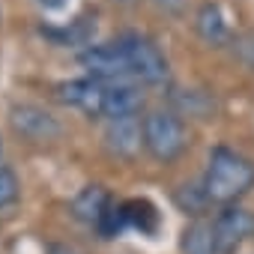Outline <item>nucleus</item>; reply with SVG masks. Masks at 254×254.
<instances>
[{
  "label": "nucleus",
  "mask_w": 254,
  "mask_h": 254,
  "mask_svg": "<svg viewBox=\"0 0 254 254\" xmlns=\"http://www.w3.org/2000/svg\"><path fill=\"white\" fill-rule=\"evenodd\" d=\"M60 99L78 111H84L87 117H102V120H114V117H126V114H141V84L135 81H102V78H72L63 81L57 87Z\"/></svg>",
  "instance_id": "f257e3e1"
},
{
  "label": "nucleus",
  "mask_w": 254,
  "mask_h": 254,
  "mask_svg": "<svg viewBox=\"0 0 254 254\" xmlns=\"http://www.w3.org/2000/svg\"><path fill=\"white\" fill-rule=\"evenodd\" d=\"M251 186H254V165L245 156L227 147H215L209 153V165L200 183V191L209 203L230 206L239 197H245Z\"/></svg>",
  "instance_id": "f03ea898"
},
{
  "label": "nucleus",
  "mask_w": 254,
  "mask_h": 254,
  "mask_svg": "<svg viewBox=\"0 0 254 254\" xmlns=\"http://www.w3.org/2000/svg\"><path fill=\"white\" fill-rule=\"evenodd\" d=\"M186 147H189V132L177 111L156 108V111L144 114V150L156 162L171 165L186 153Z\"/></svg>",
  "instance_id": "7ed1b4c3"
},
{
  "label": "nucleus",
  "mask_w": 254,
  "mask_h": 254,
  "mask_svg": "<svg viewBox=\"0 0 254 254\" xmlns=\"http://www.w3.org/2000/svg\"><path fill=\"white\" fill-rule=\"evenodd\" d=\"M120 45L126 51V63H129V75H132L135 84L156 87V84H165L168 81V75H171L168 57L162 54V48L150 36L123 33L120 36Z\"/></svg>",
  "instance_id": "20e7f679"
},
{
  "label": "nucleus",
  "mask_w": 254,
  "mask_h": 254,
  "mask_svg": "<svg viewBox=\"0 0 254 254\" xmlns=\"http://www.w3.org/2000/svg\"><path fill=\"white\" fill-rule=\"evenodd\" d=\"M209 230H212V245L218 254H236L248 239H254V212H248L236 203L221 206V212L215 215Z\"/></svg>",
  "instance_id": "39448f33"
},
{
  "label": "nucleus",
  "mask_w": 254,
  "mask_h": 254,
  "mask_svg": "<svg viewBox=\"0 0 254 254\" xmlns=\"http://www.w3.org/2000/svg\"><path fill=\"white\" fill-rule=\"evenodd\" d=\"M81 66L87 69V75L102 78V81H132L129 63H126V51L120 45V36L111 39V42L87 45L81 51Z\"/></svg>",
  "instance_id": "423d86ee"
},
{
  "label": "nucleus",
  "mask_w": 254,
  "mask_h": 254,
  "mask_svg": "<svg viewBox=\"0 0 254 254\" xmlns=\"http://www.w3.org/2000/svg\"><path fill=\"white\" fill-rule=\"evenodd\" d=\"M105 150L117 159H135L144 147V117L138 114H126V117H114L105 120V132H102Z\"/></svg>",
  "instance_id": "0eeeda50"
},
{
  "label": "nucleus",
  "mask_w": 254,
  "mask_h": 254,
  "mask_svg": "<svg viewBox=\"0 0 254 254\" xmlns=\"http://www.w3.org/2000/svg\"><path fill=\"white\" fill-rule=\"evenodd\" d=\"M9 123L12 129L30 141V144H48V141H57L60 138V123L39 105H15L9 111Z\"/></svg>",
  "instance_id": "6e6552de"
},
{
  "label": "nucleus",
  "mask_w": 254,
  "mask_h": 254,
  "mask_svg": "<svg viewBox=\"0 0 254 254\" xmlns=\"http://www.w3.org/2000/svg\"><path fill=\"white\" fill-rule=\"evenodd\" d=\"M111 203H114V200H111V194H108L102 186H87L81 194H75L72 212H75V218H81V221L99 227V221L105 218V212H108Z\"/></svg>",
  "instance_id": "1a4fd4ad"
},
{
  "label": "nucleus",
  "mask_w": 254,
  "mask_h": 254,
  "mask_svg": "<svg viewBox=\"0 0 254 254\" xmlns=\"http://www.w3.org/2000/svg\"><path fill=\"white\" fill-rule=\"evenodd\" d=\"M194 27H197V33H200V39L209 42V45H221V42H227V36H230V33H227V21H224L221 9H218L215 3H203V6H200Z\"/></svg>",
  "instance_id": "9d476101"
},
{
  "label": "nucleus",
  "mask_w": 254,
  "mask_h": 254,
  "mask_svg": "<svg viewBox=\"0 0 254 254\" xmlns=\"http://www.w3.org/2000/svg\"><path fill=\"white\" fill-rule=\"evenodd\" d=\"M120 209H123L126 227H135L141 233H153L159 227V212L150 200H126V203H120Z\"/></svg>",
  "instance_id": "9b49d317"
},
{
  "label": "nucleus",
  "mask_w": 254,
  "mask_h": 254,
  "mask_svg": "<svg viewBox=\"0 0 254 254\" xmlns=\"http://www.w3.org/2000/svg\"><path fill=\"white\" fill-rule=\"evenodd\" d=\"M183 254H218L212 245V230L206 221H191L183 230Z\"/></svg>",
  "instance_id": "f8f14e48"
},
{
  "label": "nucleus",
  "mask_w": 254,
  "mask_h": 254,
  "mask_svg": "<svg viewBox=\"0 0 254 254\" xmlns=\"http://www.w3.org/2000/svg\"><path fill=\"white\" fill-rule=\"evenodd\" d=\"M15 200H18V177L12 168L0 165V209H6Z\"/></svg>",
  "instance_id": "ddd939ff"
},
{
  "label": "nucleus",
  "mask_w": 254,
  "mask_h": 254,
  "mask_svg": "<svg viewBox=\"0 0 254 254\" xmlns=\"http://www.w3.org/2000/svg\"><path fill=\"white\" fill-rule=\"evenodd\" d=\"M233 57L248 72H254V33H242V36L233 39Z\"/></svg>",
  "instance_id": "4468645a"
},
{
  "label": "nucleus",
  "mask_w": 254,
  "mask_h": 254,
  "mask_svg": "<svg viewBox=\"0 0 254 254\" xmlns=\"http://www.w3.org/2000/svg\"><path fill=\"white\" fill-rule=\"evenodd\" d=\"M150 3H153L159 12L177 15V12H183V9H186V3H189V0H150Z\"/></svg>",
  "instance_id": "2eb2a0df"
},
{
  "label": "nucleus",
  "mask_w": 254,
  "mask_h": 254,
  "mask_svg": "<svg viewBox=\"0 0 254 254\" xmlns=\"http://www.w3.org/2000/svg\"><path fill=\"white\" fill-rule=\"evenodd\" d=\"M36 3H39V6H45V9H60L66 0H36Z\"/></svg>",
  "instance_id": "dca6fc26"
},
{
  "label": "nucleus",
  "mask_w": 254,
  "mask_h": 254,
  "mask_svg": "<svg viewBox=\"0 0 254 254\" xmlns=\"http://www.w3.org/2000/svg\"><path fill=\"white\" fill-rule=\"evenodd\" d=\"M0 153H3V144H0Z\"/></svg>",
  "instance_id": "f3484780"
}]
</instances>
